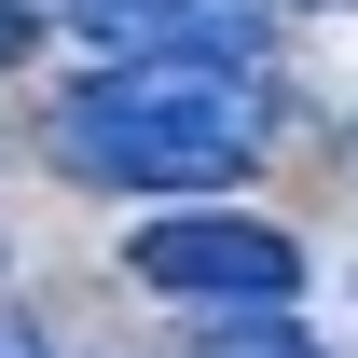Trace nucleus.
Listing matches in <instances>:
<instances>
[{"label":"nucleus","instance_id":"nucleus-6","mask_svg":"<svg viewBox=\"0 0 358 358\" xmlns=\"http://www.w3.org/2000/svg\"><path fill=\"white\" fill-rule=\"evenodd\" d=\"M0 358H42V331H28V317H0Z\"/></svg>","mask_w":358,"mask_h":358},{"label":"nucleus","instance_id":"nucleus-1","mask_svg":"<svg viewBox=\"0 0 358 358\" xmlns=\"http://www.w3.org/2000/svg\"><path fill=\"white\" fill-rule=\"evenodd\" d=\"M262 83L248 69H110V83L55 96V166L96 179V193H221L248 152H262Z\"/></svg>","mask_w":358,"mask_h":358},{"label":"nucleus","instance_id":"nucleus-2","mask_svg":"<svg viewBox=\"0 0 358 358\" xmlns=\"http://www.w3.org/2000/svg\"><path fill=\"white\" fill-rule=\"evenodd\" d=\"M124 262L166 303H303V248L248 207H166V221L124 234Z\"/></svg>","mask_w":358,"mask_h":358},{"label":"nucleus","instance_id":"nucleus-5","mask_svg":"<svg viewBox=\"0 0 358 358\" xmlns=\"http://www.w3.org/2000/svg\"><path fill=\"white\" fill-rule=\"evenodd\" d=\"M28 42H42V14H28V0H0V69H14Z\"/></svg>","mask_w":358,"mask_h":358},{"label":"nucleus","instance_id":"nucleus-3","mask_svg":"<svg viewBox=\"0 0 358 358\" xmlns=\"http://www.w3.org/2000/svg\"><path fill=\"white\" fill-rule=\"evenodd\" d=\"M124 69H262V0H69Z\"/></svg>","mask_w":358,"mask_h":358},{"label":"nucleus","instance_id":"nucleus-4","mask_svg":"<svg viewBox=\"0 0 358 358\" xmlns=\"http://www.w3.org/2000/svg\"><path fill=\"white\" fill-rule=\"evenodd\" d=\"M193 358H317L303 331H289V303H193Z\"/></svg>","mask_w":358,"mask_h":358}]
</instances>
